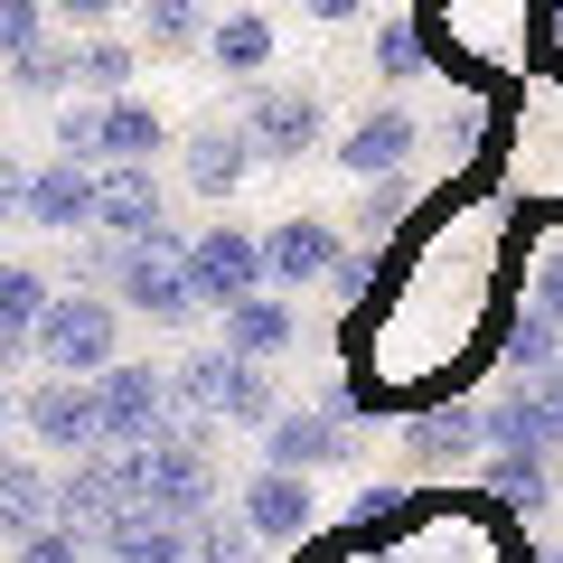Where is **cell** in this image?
I'll use <instances>...</instances> for the list:
<instances>
[{
  "label": "cell",
  "mask_w": 563,
  "mask_h": 563,
  "mask_svg": "<svg viewBox=\"0 0 563 563\" xmlns=\"http://www.w3.org/2000/svg\"><path fill=\"white\" fill-rule=\"evenodd\" d=\"M29 357H38L47 376H76V385L113 376V366H122V301H113V291H66V301L47 310V329H38Z\"/></svg>",
  "instance_id": "obj_1"
},
{
  "label": "cell",
  "mask_w": 563,
  "mask_h": 563,
  "mask_svg": "<svg viewBox=\"0 0 563 563\" xmlns=\"http://www.w3.org/2000/svg\"><path fill=\"white\" fill-rule=\"evenodd\" d=\"M10 422H20V451H57L66 470L103 451V404L76 376H29L20 404H10Z\"/></svg>",
  "instance_id": "obj_2"
},
{
  "label": "cell",
  "mask_w": 563,
  "mask_h": 563,
  "mask_svg": "<svg viewBox=\"0 0 563 563\" xmlns=\"http://www.w3.org/2000/svg\"><path fill=\"white\" fill-rule=\"evenodd\" d=\"M10 217L38 225V235H95V225H103V169L57 161V151H47L38 169L10 179Z\"/></svg>",
  "instance_id": "obj_3"
},
{
  "label": "cell",
  "mask_w": 563,
  "mask_h": 563,
  "mask_svg": "<svg viewBox=\"0 0 563 563\" xmlns=\"http://www.w3.org/2000/svg\"><path fill=\"white\" fill-rule=\"evenodd\" d=\"M95 404H103V451H161L169 422H179L161 357H122L113 376H95Z\"/></svg>",
  "instance_id": "obj_4"
},
{
  "label": "cell",
  "mask_w": 563,
  "mask_h": 563,
  "mask_svg": "<svg viewBox=\"0 0 563 563\" xmlns=\"http://www.w3.org/2000/svg\"><path fill=\"white\" fill-rule=\"evenodd\" d=\"M151 507L169 526L217 517V422H169V442L151 451Z\"/></svg>",
  "instance_id": "obj_5"
},
{
  "label": "cell",
  "mask_w": 563,
  "mask_h": 563,
  "mask_svg": "<svg viewBox=\"0 0 563 563\" xmlns=\"http://www.w3.org/2000/svg\"><path fill=\"white\" fill-rule=\"evenodd\" d=\"M188 282H198V310L235 320L244 301L273 291V273H263V235H244V225H207V235H188Z\"/></svg>",
  "instance_id": "obj_6"
},
{
  "label": "cell",
  "mask_w": 563,
  "mask_h": 563,
  "mask_svg": "<svg viewBox=\"0 0 563 563\" xmlns=\"http://www.w3.org/2000/svg\"><path fill=\"white\" fill-rule=\"evenodd\" d=\"M244 141H254V161H310L329 141V103H320V85H254L244 95ZM339 151V141H329Z\"/></svg>",
  "instance_id": "obj_7"
},
{
  "label": "cell",
  "mask_w": 563,
  "mask_h": 563,
  "mask_svg": "<svg viewBox=\"0 0 563 563\" xmlns=\"http://www.w3.org/2000/svg\"><path fill=\"white\" fill-rule=\"evenodd\" d=\"M488 461V404L479 395H451V404H422L404 422V470L413 479H451V470H479Z\"/></svg>",
  "instance_id": "obj_8"
},
{
  "label": "cell",
  "mask_w": 563,
  "mask_h": 563,
  "mask_svg": "<svg viewBox=\"0 0 563 563\" xmlns=\"http://www.w3.org/2000/svg\"><path fill=\"white\" fill-rule=\"evenodd\" d=\"M95 235L132 244V254H188V235H179V217H169L151 169H103V225Z\"/></svg>",
  "instance_id": "obj_9"
},
{
  "label": "cell",
  "mask_w": 563,
  "mask_h": 563,
  "mask_svg": "<svg viewBox=\"0 0 563 563\" xmlns=\"http://www.w3.org/2000/svg\"><path fill=\"white\" fill-rule=\"evenodd\" d=\"M235 517H244V536H254L263 554H291V544L320 536V488L291 479V470H254L244 498H235Z\"/></svg>",
  "instance_id": "obj_10"
},
{
  "label": "cell",
  "mask_w": 563,
  "mask_h": 563,
  "mask_svg": "<svg viewBox=\"0 0 563 563\" xmlns=\"http://www.w3.org/2000/svg\"><path fill=\"white\" fill-rule=\"evenodd\" d=\"M113 301L151 329H188L198 320V282H188V254H122Z\"/></svg>",
  "instance_id": "obj_11"
},
{
  "label": "cell",
  "mask_w": 563,
  "mask_h": 563,
  "mask_svg": "<svg viewBox=\"0 0 563 563\" xmlns=\"http://www.w3.org/2000/svg\"><path fill=\"white\" fill-rule=\"evenodd\" d=\"M413 151H422V122L404 113V103H376V113H357L339 132V169L357 188H376V179H404L413 169Z\"/></svg>",
  "instance_id": "obj_12"
},
{
  "label": "cell",
  "mask_w": 563,
  "mask_h": 563,
  "mask_svg": "<svg viewBox=\"0 0 563 563\" xmlns=\"http://www.w3.org/2000/svg\"><path fill=\"white\" fill-rule=\"evenodd\" d=\"M347 461H357V432H347L329 404L282 413L273 432H263V470H291V479H320V470H347Z\"/></svg>",
  "instance_id": "obj_13"
},
{
  "label": "cell",
  "mask_w": 563,
  "mask_h": 563,
  "mask_svg": "<svg viewBox=\"0 0 563 563\" xmlns=\"http://www.w3.org/2000/svg\"><path fill=\"white\" fill-rule=\"evenodd\" d=\"M339 254H347V244L329 235L320 217H291V225H273V235H263V273H273V291H282V301H291V291H310V282L329 291Z\"/></svg>",
  "instance_id": "obj_14"
},
{
  "label": "cell",
  "mask_w": 563,
  "mask_h": 563,
  "mask_svg": "<svg viewBox=\"0 0 563 563\" xmlns=\"http://www.w3.org/2000/svg\"><path fill=\"white\" fill-rule=\"evenodd\" d=\"M95 122H103V132H95V169H151L169 141H179V132H169V113H161V103H141V95L95 103Z\"/></svg>",
  "instance_id": "obj_15"
},
{
  "label": "cell",
  "mask_w": 563,
  "mask_h": 563,
  "mask_svg": "<svg viewBox=\"0 0 563 563\" xmlns=\"http://www.w3.org/2000/svg\"><path fill=\"white\" fill-rule=\"evenodd\" d=\"M244 169H254L244 122H198V132H179V179L198 188V198H235Z\"/></svg>",
  "instance_id": "obj_16"
},
{
  "label": "cell",
  "mask_w": 563,
  "mask_h": 563,
  "mask_svg": "<svg viewBox=\"0 0 563 563\" xmlns=\"http://www.w3.org/2000/svg\"><path fill=\"white\" fill-rule=\"evenodd\" d=\"M95 563H198V526H169L161 507H122L95 536Z\"/></svg>",
  "instance_id": "obj_17"
},
{
  "label": "cell",
  "mask_w": 563,
  "mask_h": 563,
  "mask_svg": "<svg viewBox=\"0 0 563 563\" xmlns=\"http://www.w3.org/2000/svg\"><path fill=\"white\" fill-rule=\"evenodd\" d=\"M235 395H244V357H235V347H207V357L169 366V413H179V422H225Z\"/></svg>",
  "instance_id": "obj_18"
},
{
  "label": "cell",
  "mask_w": 563,
  "mask_h": 563,
  "mask_svg": "<svg viewBox=\"0 0 563 563\" xmlns=\"http://www.w3.org/2000/svg\"><path fill=\"white\" fill-rule=\"evenodd\" d=\"M282 57V20L273 10H217V29H207V66L235 85H263V66Z\"/></svg>",
  "instance_id": "obj_19"
},
{
  "label": "cell",
  "mask_w": 563,
  "mask_h": 563,
  "mask_svg": "<svg viewBox=\"0 0 563 563\" xmlns=\"http://www.w3.org/2000/svg\"><path fill=\"white\" fill-rule=\"evenodd\" d=\"M57 488H66V470H47L38 451H20V461L0 470V526H10V544L57 526Z\"/></svg>",
  "instance_id": "obj_20"
},
{
  "label": "cell",
  "mask_w": 563,
  "mask_h": 563,
  "mask_svg": "<svg viewBox=\"0 0 563 563\" xmlns=\"http://www.w3.org/2000/svg\"><path fill=\"white\" fill-rule=\"evenodd\" d=\"M57 301H66V291L38 273V263H0V347H10V357H29Z\"/></svg>",
  "instance_id": "obj_21"
},
{
  "label": "cell",
  "mask_w": 563,
  "mask_h": 563,
  "mask_svg": "<svg viewBox=\"0 0 563 563\" xmlns=\"http://www.w3.org/2000/svg\"><path fill=\"white\" fill-rule=\"evenodd\" d=\"M225 347H235L244 366H273V357H291V347H301V310L282 301V291H263V301H244L235 320H225Z\"/></svg>",
  "instance_id": "obj_22"
},
{
  "label": "cell",
  "mask_w": 563,
  "mask_h": 563,
  "mask_svg": "<svg viewBox=\"0 0 563 563\" xmlns=\"http://www.w3.org/2000/svg\"><path fill=\"white\" fill-rule=\"evenodd\" d=\"M554 470L563 461H544V451H488L479 488H488V498H507V517H544V507H554Z\"/></svg>",
  "instance_id": "obj_23"
},
{
  "label": "cell",
  "mask_w": 563,
  "mask_h": 563,
  "mask_svg": "<svg viewBox=\"0 0 563 563\" xmlns=\"http://www.w3.org/2000/svg\"><path fill=\"white\" fill-rule=\"evenodd\" d=\"M422 507H432V498H422V488H404V479H376V488H366V498H357V517H347V554H366V544L404 536V526H413Z\"/></svg>",
  "instance_id": "obj_24"
},
{
  "label": "cell",
  "mask_w": 563,
  "mask_h": 563,
  "mask_svg": "<svg viewBox=\"0 0 563 563\" xmlns=\"http://www.w3.org/2000/svg\"><path fill=\"white\" fill-rule=\"evenodd\" d=\"M554 366H563V320H544V310L526 301L517 320H507V376L536 385V376H554Z\"/></svg>",
  "instance_id": "obj_25"
},
{
  "label": "cell",
  "mask_w": 563,
  "mask_h": 563,
  "mask_svg": "<svg viewBox=\"0 0 563 563\" xmlns=\"http://www.w3.org/2000/svg\"><path fill=\"white\" fill-rule=\"evenodd\" d=\"M132 66H141L132 38H85V47H76V95L122 103V95H132Z\"/></svg>",
  "instance_id": "obj_26"
},
{
  "label": "cell",
  "mask_w": 563,
  "mask_h": 563,
  "mask_svg": "<svg viewBox=\"0 0 563 563\" xmlns=\"http://www.w3.org/2000/svg\"><path fill=\"white\" fill-rule=\"evenodd\" d=\"M10 95H29V103H57L66 113V95H76V47H29V57H10Z\"/></svg>",
  "instance_id": "obj_27"
},
{
  "label": "cell",
  "mask_w": 563,
  "mask_h": 563,
  "mask_svg": "<svg viewBox=\"0 0 563 563\" xmlns=\"http://www.w3.org/2000/svg\"><path fill=\"white\" fill-rule=\"evenodd\" d=\"M422 66H432V47H422V10H385V20H376V76L385 85H413Z\"/></svg>",
  "instance_id": "obj_28"
},
{
  "label": "cell",
  "mask_w": 563,
  "mask_h": 563,
  "mask_svg": "<svg viewBox=\"0 0 563 563\" xmlns=\"http://www.w3.org/2000/svg\"><path fill=\"white\" fill-rule=\"evenodd\" d=\"M207 29L217 20H198L188 0H151L141 10V57H188V47H207Z\"/></svg>",
  "instance_id": "obj_29"
},
{
  "label": "cell",
  "mask_w": 563,
  "mask_h": 563,
  "mask_svg": "<svg viewBox=\"0 0 563 563\" xmlns=\"http://www.w3.org/2000/svg\"><path fill=\"white\" fill-rule=\"evenodd\" d=\"M404 217H413V169H404V179H376V188H357V244H366V254H376V244L395 235Z\"/></svg>",
  "instance_id": "obj_30"
},
{
  "label": "cell",
  "mask_w": 563,
  "mask_h": 563,
  "mask_svg": "<svg viewBox=\"0 0 563 563\" xmlns=\"http://www.w3.org/2000/svg\"><path fill=\"white\" fill-rule=\"evenodd\" d=\"M526 301H536L544 320H563V235L536 244V263H526Z\"/></svg>",
  "instance_id": "obj_31"
},
{
  "label": "cell",
  "mask_w": 563,
  "mask_h": 563,
  "mask_svg": "<svg viewBox=\"0 0 563 563\" xmlns=\"http://www.w3.org/2000/svg\"><path fill=\"white\" fill-rule=\"evenodd\" d=\"M10 563H95V544H85L76 526H47V536H29V544H10Z\"/></svg>",
  "instance_id": "obj_32"
},
{
  "label": "cell",
  "mask_w": 563,
  "mask_h": 563,
  "mask_svg": "<svg viewBox=\"0 0 563 563\" xmlns=\"http://www.w3.org/2000/svg\"><path fill=\"white\" fill-rule=\"evenodd\" d=\"M0 47H10V57L47 47V10H38V0H0Z\"/></svg>",
  "instance_id": "obj_33"
},
{
  "label": "cell",
  "mask_w": 563,
  "mask_h": 563,
  "mask_svg": "<svg viewBox=\"0 0 563 563\" xmlns=\"http://www.w3.org/2000/svg\"><path fill=\"white\" fill-rule=\"evenodd\" d=\"M366 291H376V254H366V244H347V254H339V273H329V301H339V310H357Z\"/></svg>",
  "instance_id": "obj_34"
},
{
  "label": "cell",
  "mask_w": 563,
  "mask_h": 563,
  "mask_svg": "<svg viewBox=\"0 0 563 563\" xmlns=\"http://www.w3.org/2000/svg\"><path fill=\"white\" fill-rule=\"evenodd\" d=\"M95 132H103L95 103H66V113H57V161H85V169H95Z\"/></svg>",
  "instance_id": "obj_35"
},
{
  "label": "cell",
  "mask_w": 563,
  "mask_h": 563,
  "mask_svg": "<svg viewBox=\"0 0 563 563\" xmlns=\"http://www.w3.org/2000/svg\"><path fill=\"white\" fill-rule=\"evenodd\" d=\"M57 20L85 29V38H113V0H57Z\"/></svg>",
  "instance_id": "obj_36"
},
{
  "label": "cell",
  "mask_w": 563,
  "mask_h": 563,
  "mask_svg": "<svg viewBox=\"0 0 563 563\" xmlns=\"http://www.w3.org/2000/svg\"><path fill=\"white\" fill-rule=\"evenodd\" d=\"M536 563H563V536H554V544H544V554H536Z\"/></svg>",
  "instance_id": "obj_37"
},
{
  "label": "cell",
  "mask_w": 563,
  "mask_h": 563,
  "mask_svg": "<svg viewBox=\"0 0 563 563\" xmlns=\"http://www.w3.org/2000/svg\"><path fill=\"white\" fill-rule=\"evenodd\" d=\"M198 563H207V554H198Z\"/></svg>",
  "instance_id": "obj_38"
}]
</instances>
